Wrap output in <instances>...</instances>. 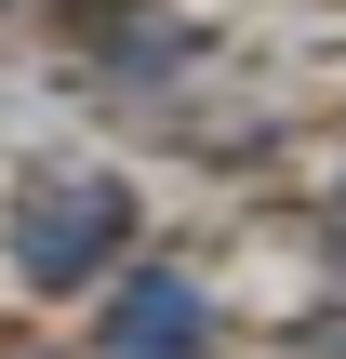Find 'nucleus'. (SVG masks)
<instances>
[{"label":"nucleus","instance_id":"f03ea898","mask_svg":"<svg viewBox=\"0 0 346 359\" xmlns=\"http://www.w3.org/2000/svg\"><path fill=\"white\" fill-rule=\"evenodd\" d=\"M213 346H227V320H213L200 266H173V253H120V266H107L93 359H213Z\"/></svg>","mask_w":346,"mask_h":359},{"label":"nucleus","instance_id":"7ed1b4c3","mask_svg":"<svg viewBox=\"0 0 346 359\" xmlns=\"http://www.w3.org/2000/svg\"><path fill=\"white\" fill-rule=\"evenodd\" d=\"M320 266L346 280V173H333V200H320Z\"/></svg>","mask_w":346,"mask_h":359},{"label":"nucleus","instance_id":"f257e3e1","mask_svg":"<svg viewBox=\"0 0 346 359\" xmlns=\"http://www.w3.org/2000/svg\"><path fill=\"white\" fill-rule=\"evenodd\" d=\"M133 173H107V160H40L27 187H13V213H0V253H13V280L53 306V293H93L120 253H133Z\"/></svg>","mask_w":346,"mask_h":359},{"label":"nucleus","instance_id":"20e7f679","mask_svg":"<svg viewBox=\"0 0 346 359\" xmlns=\"http://www.w3.org/2000/svg\"><path fill=\"white\" fill-rule=\"evenodd\" d=\"M307 359H346V320H307Z\"/></svg>","mask_w":346,"mask_h":359}]
</instances>
